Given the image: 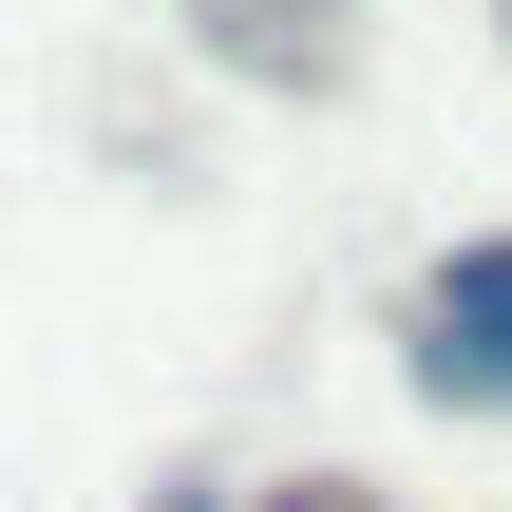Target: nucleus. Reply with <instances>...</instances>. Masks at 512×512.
I'll use <instances>...</instances> for the list:
<instances>
[{
	"instance_id": "nucleus-1",
	"label": "nucleus",
	"mask_w": 512,
	"mask_h": 512,
	"mask_svg": "<svg viewBox=\"0 0 512 512\" xmlns=\"http://www.w3.org/2000/svg\"><path fill=\"white\" fill-rule=\"evenodd\" d=\"M418 399H456V418H512V228L494 247H437L418 266Z\"/></svg>"
}]
</instances>
